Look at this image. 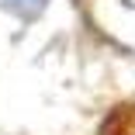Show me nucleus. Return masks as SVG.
Returning <instances> with one entry per match:
<instances>
[{"instance_id":"nucleus-2","label":"nucleus","mask_w":135,"mask_h":135,"mask_svg":"<svg viewBox=\"0 0 135 135\" xmlns=\"http://www.w3.org/2000/svg\"><path fill=\"white\" fill-rule=\"evenodd\" d=\"M7 4H11L14 11H21V14H35V11L45 4V0H7Z\"/></svg>"},{"instance_id":"nucleus-1","label":"nucleus","mask_w":135,"mask_h":135,"mask_svg":"<svg viewBox=\"0 0 135 135\" xmlns=\"http://www.w3.org/2000/svg\"><path fill=\"white\" fill-rule=\"evenodd\" d=\"M104 135H135V107H121L104 125Z\"/></svg>"}]
</instances>
